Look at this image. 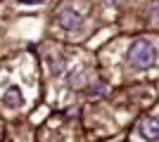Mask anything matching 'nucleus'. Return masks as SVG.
I'll return each instance as SVG.
<instances>
[{
  "mask_svg": "<svg viewBox=\"0 0 159 142\" xmlns=\"http://www.w3.org/2000/svg\"><path fill=\"white\" fill-rule=\"evenodd\" d=\"M154 59H157L154 47L147 41L133 43L131 50H128V62H131L133 69H150V67H154Z\"/></svg>",
  "mask_w": 159,
  "mask_h": 142,
  "instance_id": "obj_1",
  "label": "nucleus"
},
{
  "mask_svg": "<svg viewBox=\"0 0 159 142\" xmlns=\"http://www.w3.org/2000/svg\"><path fill=\"white\" fill-rule=\"evenodd\" d=\"M57 24H60L64 31H76L81 26V14L76 10H62L60 17H57Z\"/></svg>",
  "mask_w": 159,
  "mask_h": 142,
  "instance_id": "obj_2",
  "label": "nucleus"
},
{
  "mask_svg": "<svg viewBox=\"0 0 159 142\" xmlns=\"http://www.w3.org/2000/svg\"><path fill=\"white\" fill-rule=\"evenodd\" d=\"M138 133H140V137H145V140H150V142H154L157 140V118H145V121L138 126Z\"/></svg>",
  "mask_w": 159,
  "mask_h": 142,
  "instance_id": "obj_3",
  "label": "nucleus"
},
{
  "mask_svg": "<svg viewBox=\"0 0 159 142\" xmlns=\"http://www.w3.org/2000/svg\"><path fill=\"white\" fill-rule=\"evenodd\" d=\"M2 102H5V107H10V109H19L21 104H24V95H21L19 88H7Z\"/></svg>",
  "mask_w": 159,
  "mask_h": 142,
  "instance_id": "obj_4",
  "label": "nucleus"
},
{
  "mask_svg": "<svg viewBox=\"0 0 159 142\" xmlns=\"http://www.w3.org/2000/svg\"><path fill=\"white\" fill-rule=\"evenodd\" d=\"M19 2H24V5H38V2H43V0H19Z\"/></svg>",
  "mask_w": 159,
  "mask_h": 142,
  "instance_id": "obj_5",
  "label": "nucleus"
}]
</instances>
